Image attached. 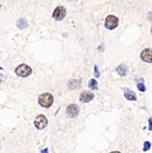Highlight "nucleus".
<instances>
[{
  "label": "nucleus",
  "instance_id": "13",
  "mask_svg": "<svg viewBox=\"0 0 152 153\" xmlns=\"http://www.w3.org/2000/svg\"><path fill=\"white\" fill-rule=\"evenodd\" d=\"M151 143L149 141H145L143 144V151L146 152L151 148Z\"/></svg>",
  "mask_w": 152,
  "mask_h": 153
},
{
  "label": "nucleus",
  "instance_id": "16",
  "mask_svg": "<svg viewBox=\"0 0 152 153\" xmlns=\"http://www.w3.org/2000/svg\"><path fill=\"white\" fill-rule=\"evenodd\" d=\"M148 123H149V127H148V130L150 131H152V117L149 118L148 119Z\"/></svg>",
  "mask_w": 152,
  "mask_h": 153
},
{
  "label": "nucleus",
  "instance_id": "1",
  "mask_svg": "<svg viewBox=\"0 0 152 153\" xmlns=\"http://www.w3.org/2000/svg\"><path fill=\"white\" fill-rule=\"evenodd\" d=\"M38 103L42 107L48 108L50 107L54 102V97L49 93H44L38 97Z\"/></svg>",
  "mask_w": 152,
  "mask_h": 153
},
{
  "label": "nucleus",
  "instance_id": "19",
  "mask_svg": "<svg viewBox=\"0 0 152 153\" xmlns=\"http://www.w3.org/2000/svg\"><path fill=\"white\" fill-rule=\"evenodd\" d=\"M151 33H152V27H151Z\"/></svg>",
  "mask_w": 152,
  "mask_h": 153
},
{
  "label": "nucleus",
  "instance_id": "18",
  "mask_svg": "<svg viewBox=\"0 0 152 153\" xmlns=\"http://www.w3.org/2000/svg\"><path fill=\"white\" fill-rule=\"evenodd\" d=\"M109 153H121V152L119 151H112V152H110Z\"/></svg>",
  "mask_w": 152,
  "mask_h": 153
},
{
  "label": "nucleus",
  "instance_id": "7",
  "mask_svg": "<svg viewBox=\"0 0 152 153\" xmlns=\"http://www.w3.org/2000/svg\"><path fill=\"white\" fill-rule=\"evenodd\" d=\"M140 57L143 62L148 63H152V49L146 48L142 51Z\"/></svg>",
  "mask_w": 152,
  "mask_h": 153
},
{
  "label": "nucleus",
  "instance_id": "10",
  "mask_svg": "<svg viewBox=\"0 0 152 153\" xmlns=\"http://www.w3.org/2000/svg\"><path fill=\"white\" fill-rule=\"evenodd\" d=\"M116 70L121 76H125L128 73V68L125 64H122L117 67Z\"/></svg>",
  "mask_w": 152,
  "mask_h": 153
},
{
  "label": "nucleus",
  "instance_id": "14",
  "mask_svg": "<svg viewBox=\"0 0 152 153\" xmlns=\"http://www.w3.org/2000/svg\"><path fill=\"white\" fill-rule=\"evenodd\" d=\"M137 88L140 91L142 92H144L145 91V86L143 85V83H139V84L137 85Z\"/></svg>",
  "mask_w": 152,
  "mask_h": 153
},
{
  "label": "nucleus",
  "instance_id": "15",
  "mask_svg": "<svg viewBox=\"0 0 152 153\" xmlns=\"http://www.w3.org/2000/svg\"><path fill=\"white\" fill-rule=\"evenodd\" d=\"M94 70H95V76L96 78H99L100 76V73L99 71L98 67H97V65H95L94 67Z\"/></svg>",
  "mask_w": 152,
  "mask_h": 153
},
{
  "label": "nucleus",
  "instance_id": "6",
  "mask_svg": "<svg viewBox=\"0 0 152 153\" xmlns=\"http://www.w3.org/2000/svg\"><path fill=\"white\" fill-rule=\"evenodd\" d=\"M80 111V107L76 104H72L69 105L67 107V115L70 118L76 117L79 115Z\"/></svg>",
  "mask_w": 152,
  "mask_h": 153
},
{
  "label": "nucleus",
  "instance_id": "9",
  "mask_svg": "<svg viewBox=\"0 0 152 153\" xmlns=\"http://www.w3.org/2000/svg\"><path fill=\"white\" fill-rule=\"evenodd\" d=\"M124 96L127 100L131 101H136L137 99L135 93L128 88L124 92Z\"/></svg>",
  "mask_w": 152,
  "mask_h": 153
},
{
  "label": "nucleus",
  "instance_id": "12",
  "mask_svg": "<svg viewBox=\"0 0 152 153\" xmlns=\"http://www.w3.org/2000/svg\"><path fill=\"white\" fill-rule=\"evenodd\" d=\"M89 87L92 90H98V82L95 79H91L89 82Z\"/></svg>",
  "mask_w": 152,
  "mask_h": 153
},
{
  "label": "nucleus",
  "instance_id": "4",
  "mask_svg": "<svg viewBox=\"0 0 152 153\" xmlns=\"http://www.w3.org/2000/svg\"><path fill=\"white\" fill-rule=\"evenodd\" d=\"M34 124L37 129H44L48 125V120L44 115H39L35 118Z\"/></svg>",
  "mask_w": 152,
  "mask_h": 153
},
{
  "label": "nucleus",
  "instance_id": "17",
  "mask_svg": "<svg viewBox=\"0 0 152 153\" xmlns=\"http://www.w3.org/2000/svg\"><path fill=\"white\" fill-rule=\"evenodd\" d=\"M41 152L42 153H49V150L48 148L44 149V150H41Z\"/></svg>",
  "mask_w": 152,
  "mask_h": 153
},
{
  "label": "nucleus",
  "instance_id": "3",
  "mask_svg": "<svg viewBox=\"0 0 152 153\" xmlns=\"http://www.w3.org/2000/svg\"><path fill=\"white\" fill-rule=\"evenodd\" d=\"M119 19L116 16L110 15L106 17L105 22V26L107 30H113L119 25Z\"/></svg>",
  "mask_w": 152,
  "mask_h": 153
},
{
  "label": "nucleus",
  "instance_id": "8",
  "mask_svg": "<svg viewBox=\"0 0 152 153\" xmlns=\"http://www.w3.org/2000/svg\"><path fill=\"white\" fill-rule=\"evenodd\" d=\"M94 94L91 92L84 91L80 94V100L82 103H88L93 100Z\"/></svg>",
  "mask_w": 152,
  "mask_h": 153
},
{
  "label": "nucleus",
  "instance_id": "2",
  "mask_svg": "<svg viewBox=\"0 0 152 153\" xmlns=\"http://www.w3.org/2000/svg\"><path fill=\"white\" fill-rule=\"evenodd\" d=\"M15 72L18 76L26 78L31 74L32 69L27 64H21L16 68Z\"/></svg>",
  "mask_w": 152,
  "mask_h": 153
},
{
  "label": "nucleus",
  "instance_id": "5",
  "mask_svg": "<svg viewBox=\"0 0 152 153\" xmlns=\"http://www.w3.org/2000/svg\"><path fill=\"white\" fill-rule=\"evenodd\" d=\"M66 15V10L62 6H58L55 9L53 13V19L56 21H61L63 19Z\"/></svg>",
  "mask_w": 152,
  "mask_h": 153
},
{
  "label": "nucleus",
  "instance_id": "11",
  "mask_svg": "<svg viewBox=\"0 0 152 153\" xmlns=\"http://www.w3.org/2000/svg\"><path fill=\"white\" fill-rule=\"evenodd\" d=\"M16 25L19 29L23 30V29H26L28 27V24L27 21L25 19L21 18L17 21Z\"/></svg>",
  "mask_w": 152,
  "mask_h": 153
}]
</instances>
